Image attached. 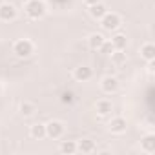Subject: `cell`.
<instances>
[{
    "label": "cell",
    "mask_w": 155,
    "mask_h": 155,
    "mask_svg": "<svg viewBox=\"0 0 155 155\" xmlns=\"http://www.w3.org/2000/svg\"><path fill=\"white\" fill-rule=\"evenodd\" d=\"M62 102H73V93L71 91H64L62 93Z\"/></svg>",
    "instance_id": "obj_21"
},
{
    "label": "cell",
    "mask_w": 155,
    "mask_h": 155,
    "mask_svg": "<svg viewBox=\"0 0 155 155\" xmlns=\"http://www.w3.org/2000/svg\"><path fill=\"white\" fill-rule=\"evenodd\" d=\"M29 137L35 139V140H42L46 137V124L42 122H35L29 126Z\"/></svg>",
    "instance_id": "obj_14"
},
{
    "label": "cell",
    "mask_w": 155,
    "mask_h": 155,
    "mask_svg": "<svg viewBox=\"0 0 155 155\" xmlns=\"http://www.w3.org/2000/svg\"><path fill=\"white\" fill-rule=\"evenodd\" d=\"M101 90L106 93V95H113L119 91V79L113 75H106L101 79Z\"/></svg>",
    "instance_id": "obj_5"
},
{
    "label": "cell",
    "mask_w": 155,
    "mask_h": 155,
    "mask_svg": "<svg viewBox=\"0 0 155 155\" xmlns=\"http://www.w3.org/2000/svg\"><path fill=\"white\" fill-rule=\"evenodd\" d=\"M13 55L17 57V58H29L33 53H35V44L29 40V38H18V40H15L13 42Z\"/></svg>",
    "instance_id": "obj_2"
},
{
    "label": "cell",
    "mask_w": 155,
    "mask_h": 155,
    "mask_svg": "<svg viewBox=\"0 0 155 155\" xmlns=\"http://www.w3.org/2000/svg\"><path fill=\"white\" fill-rule=\"evenodd\" d=\"M64 131H66V124H64L62 120L53 119V120H49V122L46 124V137H48V139L58 140V139H62Z\"/></svg>",
    "instance_id": "obj_4"
},
{
    "label": "cell",
    "mask_w": 155,
    "mask_h": 155,
    "mask_svg": "<svg viewBox=\"0 0 155 155\" xmlns=\"http://www.w3.org/2000/svg\"><path fill=\"white\" fill-rule=\"evenodd\" d=\"M2 90H4V88H2V84H0V95H2Z\"/></svg>",
    "instance_id": "obj_23"
},
{
    "label": "cell",
    "mask_w": 155,
    "mask_h": 155,
    "mask_svg": "<svg viewBox=\"0 0 155 155\" xmlns=\"http://www.w3.org/2000/svg\"><path fill=\"white\" fill-rule=\"evenodd\" d=\"M126 128H128V122H126V119L120 117V115L111 117L110 122H108V130H110L111 133H115V135H122V133L126 131Z\"/></svg>",
    "instance_id": "obj_7"
},
{
    "label": "cell",
    "mask_w": 155,
    "mask_h": 155,
    "mask_svg": "<svg viewBox=\"0 0 155 155\" xmlns=\"http://www.w3.org/2000/svg\"><path fill=\"white\" fill-rule=\"evenodd\" d=\"M106 11H108V8L102 4V0H101V2H97V4H93V6H88V13H90V17L95 18V20L102 18Z\"/></svg>",
    "instance_id": "obj_15"
},
{
    "label": "cell",
    "mask_w": 155,
    "mask_h": 155,
    "mask_svg": "<svg viewBox=\"0 0 155 155\" xmlns=\"http://www.w3.org/2000/svg\"><path fill=\"white\" fill-rule=\"evenodd\" d=\"M17 17H18V11L13 4H9V2L0 4V22H13Z\"/></svg>",
    "instance_id": "obj_6"
},
{
    "label": "cell",
    "mask_w": 155,
    "mask_h": 155,
    "mask_svg": "<svg viewBox=\"0 0 155 155\" xmlns=\"http://www.w3.org/2000/svg\"><path fill=\"white\" fill-rule=\"evenodd\" d=\"M91 77H93V69L90 66H86V64L77 66L73 69V79L77 82H88V81H91Z\"/></svg>",
    "instance_id": "obj_8"
},
{
    "label": "cell",
    "mask_w": 155,
    "mask_h": 155,
    "mask_svg": "<svg viewBox=\"0 0 155 155\" xmlns=\"http://www.w3.org/2000/svg\"><path fill=\"white\" fill-rule=\"evenodd\" d=\"M60 151L66 155H73L77 153V140H62L60 144Z\"/></svg>",
    "instance_id": "obj_18"
},
{
    "label": "cell",
    "mask_w": 155,
    "mask_h": 155,
    "mask_svg": "<svg viewBox=\"0 0 155 155\" xmlns=\"http://www.w3.org/2000/svg\"><path fill=\"white\" fill-rule=\"evenodd\" d=\"M24 13L31 20H40L48 13V6L44 0H26L24 2Z\"/></svg>",
    "instance_id": "obj_1"
},
{
    "label": "cell",
    "mask_w": 155,
    "mask_h": 155,
    "mask_svg": "<svg viewBox=\"0 0 155 155\" xmlns=\"http://www.w3.org/2000/svg\"><path fill=\"white\" fill-rule=\"evenodd\" d=\"M97 150L95 142L91 139H81L77 140V153H93Z\"/></svg>",
    "instance_id": "obj_13"
},
{
    "label": "cell",
    "mask_w": 155,
    "mask_h": 155,
    "mask_svg": "<svg viewBox=\"0 0 155 155\" xmlns=\"http://www.w3.org/2000/svg\"><path fill=\"white\" fill-rule=\"evenodd\" d=\"M95 111L99 117H110L111 111H113V104L110 99H99L95 102Z\"/></svg>",
    "instance_id": "obj_9"
},
{
    "label": "cell",
    "mask_w": 155,
    "mask_h": 155,
    "mask_svg": "<svg viewBox=\"0 0 155 155\" xmlns=\"http://www.w3.org/2000/svg\"><path fill=\"white\" fill-rule=\"evenodd\" d=\"M37 111H38V106L35 102H31V101H22L20 106H18V113L22 117H33Z\"/></svg>",
    "instance_id": "obj_12"
},
{
    "label": "cell",
    "mask_w": 155,
    "mask_h": 155,
    "mask_svg": "<svg viewBox=\"0 0 155 155\" xmlns=\"http://www.w3.org/2000/svg\"><path fill=\"white\" fill-rule=\"evenodd\" d=\"M97 2H101V0H84V6L88 8V6H93V4H97Z\"/></svg>",
    "instance_id": "obj_22"
},
{
    "label": "cell",
    "mask_w": 155,
    "mask_h": 155,
    "mask_svg": "<svg viewBox=\"0 0 155 155\" xmlns=\"http://www.w3.org/2000/svg\"><path fill=\"white\" fill-rule=\"evenodd\" d=\"M110 42L113 44L115 49H126V46H128V38H126L124 33H115L113 31V37L110 38Z\"/></svg>",
    "instance_id": "obj_17"
},
{
    "label": "cell",
    "mask_w": 155,
    "mask_h": 155,
    "mask_svg": "<svg viewBox=\"0 0 155 155\" xmlns=\"http://www.w3.org/2000/svg\"><path fill=\"white\" fill-rule=\"evenodd\" d=\"M99 51H101L102 55H108V57H110V55L115 51V48H113V44H111L110 40H104V44L101 46V49H99Z\"/></svg>",
    "instance_id": "obj_20"
},
{
    "label": "cell",
    "mask_w": 155,
    "mask_h": 155,
    "mask_svg": "<svg viewBox=\"0 0 155 155\" xmlns=\"http://www.w3.org/2000/svg\"><path fill=\"white\" fill-rule=\"evenodd\" d=\"M99 22H101V28H102L104 31L113 33V31H117V29L120 28L122 18H120V15H119V13H115V11H106V13H104V17H102V18H99Z\"/></svg>",
    "instance_id": "obj_3"
},
{
    "label": "cell",
    "mask_w": 155,
    "mask_h": 155,
    "mask_svg": "<svg viewBox=\"0 0 155 155\" xmlns=\"http://www.w3.org/2000/svg\"><path fill=\"white\" fill-rule=\"evenodd\" d=\"M140 150L144 153H148V155L155 153V135L151 131H148L146 135H142V139H140Z\"/></svg>",
    "instance_id": "obj_10"
},
{
    "label": "cell",
    "mask_w": 155,
    "mask_h": 155,
    "mask_svg": "<svg viewBox=\"0 0 155 155\" xmlns=\"http://www.w3.org/2000/svg\"><path fill=\"white\" fill-rule=\"evenodd\" d=\"M110 57H111V62L117 64V66H120V64L126 62V53H124V49H115Z\"/></svg>",
    "instance_id": "obj_19"
},
{
    "label": "cell",
    "mask_w": 155,
    "mask_h": 155,
    "mask_svg": "<svg viewBox=\"0 0 155 155\" xmlns=\"http://www.w3.org/2000/svg\"><path fill=\"white\" fill-rule=\"evenodd\" d=\"M104 35L102 33H91L90 37H88V48L90 49H93V51H99L101 49V46L104 44Z\"/></svg>",
    "instance_id": "obj_16"
},
{
    "label": "cell",
    "mask_w": 155,
    "mask_h": 155,
    "mask_svg": "<svg viewBox=\"0 0 155 155\" xmlns=\"http://www.w3.org/2000/svg\"><path fill=\"white\" fill-rule=\"evenodd\" d=\"M140 53V58L146 60V62H153L155 60V44L153 42H144L139 49Z\"/></svg>",
    "instance_id": "obj_11"
}]
</instances>
